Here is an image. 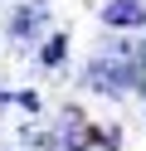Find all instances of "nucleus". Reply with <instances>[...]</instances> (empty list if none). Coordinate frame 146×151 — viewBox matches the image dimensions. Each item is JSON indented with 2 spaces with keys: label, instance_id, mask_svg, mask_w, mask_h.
<instances>
[{
  "label": "nucleus",
  "instance_id": "2",
  "mask_svg": "<svg viewBox=\"0 0 146 151\" xmlns=\"http://www.w3.org/2000/svg\"><path fill=\"white\" fill-rule=\"evenodd\" d=\"M63 54H68V34H49V44L39 49V63L54 68V63H63Z\"/></svg>",
  "mask_w": 146,
  "mask_h": 151
},
{
  "label": "nucleus",
  "instance_id": "1",
  "mask_svg": "<svg viewBox=\"0 0 146 151\" xmlns=\"http://www.w3.org/2000/svg\"><path fill=\"white\" fill-rule=\"evenodd\" d=\"M97 20L107 29H146V0H107Z\"/></svg>",
  "mask_w": 146,
  "mask_h": 151
}]
</instances>
